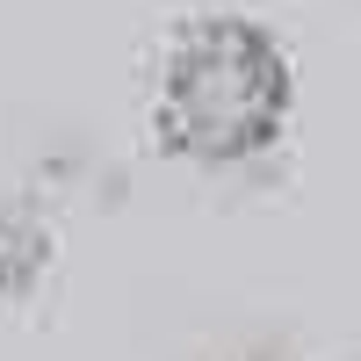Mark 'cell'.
<instances>
[{
    "label": "cell",
    "mask_w": 361,
    "mask_h": 361,
    "mask_svg": "<svg viewBox=\"0 0 361 361\" xmlns=\"http://www.w3.org/2000/svg\"><path fill=\"white\" fill-rule=\"evenodd\" d=\"M289 109V73L267 29L238 15H202L173 37L166 80H159V130L188 159L231 166L275 145Z\"/></svg>",
    "instance_id": "6da1fadb"
}]
</instances>
